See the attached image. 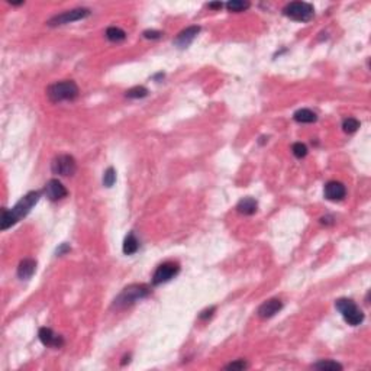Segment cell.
<instances>
[{
  "label": "cell",
  "mask_w": 371,
  "mask_h": 371,
  "mask_svg": "<svg viewBox=\"0 0 371 371\" xmlns=\"http://www.w3.org/2000/svg\"><path fill=\"white\" fill-rule=\"evenodd\" d=\"M41 197L39 191H29L25 194L12 209H3L1 211V229H7L12 225L18 223L22 217H25L28 213L32 211V208L38 203Z\"/></svg>",
  "instance_id": "6da1fadb"
},
{
  "label": "cell",
  "mask_w": 371,
  "mask_h": 371,
  "mask_svg": "<svg viewBox=\"0 0 371 371\" xmlns=\"http://www.w3.org/2000/svg\"><path fill=\"white\" fill-rule=\"evenodd\" d=\"M47 96L54 103H60L64 100H74L79 96V87L73 80H64L51 84L47 90Z\"/></svg>",
  "instance_id": "7a4b0ae2"
},
{
  "label": "cell",
  "mask_w": 371,
  "mask_h": 371,
  "mask_svg": "<svg viewBox=\"0 0 371 371\" xmlns=\"http://www.w3.org/2000/svg\"><path fill=\"white\" fill-rule=\"evenodd\" d=\"M150 293H151L150 287L145 286V284H132V286H128L115 299L113 308H118V309L128 308V306H131L133 303L145 299Z\"/></svg>",
  "instance_id": "3957f363"
},
{
  "label": "cell",
  "mask_w": 371,
  "mask_h": 371,
  "mask_svg": "<svg viewBox=\"0 0 371 371\" xmlns=\"http://www.w3.org/2000/svg\"><path fill=\"white\" fill-rule=\"evenodd\" d=\"M335 306L341 312L345 322L351 326H357L364 320V313L351 299H338L335 302Z\"/></svg>",
  "instance_id": "277c9868"
},
{
  "label": "cell",
  "mask_w": 371,
  "mask_h": 371,
  "mask_svg": "<svg viewBox=\"0 0 371 371\" xmlns=\"http://www.w3.org/2000/svg\"><path fill=\"white\" fill-rule=\"evenodd\" d=\"M283 13L293 21L308 22L313 18L315 9L310 3H306V1H292L283 9Z\"/></svg>",
  "instance_id": "5b68a950"
},
{
  "label": "cell",
  "mask_w": 371,
  "mask_h": 371,
  "mask_svg": "<svg viewBox=\"0 0 371 371\" xmlns=\"http://www.w3.org/2000/svg\"><path fill=\"white\" fill-rule=\"evenodd\" d=\"M51 170H53L54 174H58V176H62V177H70V176H73L76 173L77 164H76V159L73 158L71 155L61 154V155H57L53 159Z\"/></svg>",
  "instance_id": "8992f818"
},
{
  "label": "cell",
  "mask_w": 371,
  "mask_h": 371,
  "mask_svg": "<svg viewBox=\"0 0 371 371\" xmlns=\"http://www.w3.org/2000/svg\"><path fill=\"white\" fill-rule=\"evenodd\" d=\"M89 15H90V10L84 9V7L67 10V12L61 13V15H57V16L51 18L48 21V25L50 27H60V25H65V24H71V22H76V21L87 18Z\"/></svg>",
  "instance_id": "52a82bcc"
},
{
  "label": "cell",
  "mask_w": 371,
  "mask_h": 371,
  "mask_svg": "<svg viewBox=\"0 0 371 371\" xmlns=\"http://www.w3.org/2000/svg\"><path fill=\"white\" fill-rule=\"evenodd\" d=\"M180 273V267L176 263H164L157 267L154 276H153V284L159 286L162 283H167L173 280L177 274Z\"/></svg>",
  "instance_id": "ba28073f"
},
{
  "label": "cell",
  "mask_w": 371,
  "mask_h": 371,
  "mask_svg": "<svg viewBox=\"0 0 371 371\" xmlns=\"http://www.w3.org/2000/svg\"><path fill=\"white\" fill-rule=\"evenodd\" d=\"M44 193H45V196L50 199V200H61V199H64L67 194H68V191H67V188L62 186V183L60 182V180H57V179H53V180H50L45 187H44Z\"/></svg>",
  "instance_id": "9c48e42d"
},
{
  "label": "cell",
  "mask_w": 371,
  "mask_h": 371,
  "mask_svg": "<svg viewBox=\"0 0 371 371\" xmlns=\"http://www.w3.org/2000/svg\"><path fill=\"white\" fill-rule=\"evenodd\" d=\"M346 194V188L340 182H328L325 185V197L332 202H340L342 200Z\"/></svg>",
  "instance_id": "30bf717a"
},
{
  "label": "cell",
  "mask_w": 371,
  "mask_h": 371,
  "mask_svg": "<svg viewBox=\"0 0 371 371\" xmlns=\"http://www.w3.org/2000/svg\"><path fill=\"white\" fill-rule=\"evenodd\" d=\"M281 309H283L281 300H278V299H270V300L264 302V303L258 308L257 313H258L260 318L268 319L273 318V316H274L276 313H278Z\"/></svg>",
  "instance_id": "8fae6325"
},
{
  "label": "cell",
  "mask_w": 371,
  "mask_h": 371,
  "mask_svg": "<svg viewBox=\"0 0 371 371\" xmlns=\"http://www.w3.org/2000/svg\"><path fill=\"white\" fill-rule=\"evenodd\" d=\"M199 32H200V27L186 28L185 31H182V32L177 35V38L174 39V44H176L179 48H187V47L193 42V39L199 35Z\"/></svg>",
  "instance_id": "7c38bea8"
},
{
  "label": "cell",
  "mask_w": 371,
  "mask_h": 371,
  "mask_svg": "<svg viewBox=\"0 0 371 371\" xmlns=\"http://www.w3.org/2000/svg\"><path fill=\"white\" fill-rule=\"evenodd\" d=\"M39 340L45 346H53V348H60L64 344V340L60 335H55L53 329H50V328L39 329Z\"/></svg>",
  "instance_id": "4fadbf2b"
},
{
  "label": "cell",
  "mask_w": 371,
  "mask_h": 371,
  "mask_svg": "<svg viewBox=\"0 0 371 371\" xmlns=\"http://www.w3.org/2000/svg\"><path fill=\"white\" fill-rule=\"evenodd\" d=\"M36 270V261L32 258H25L19 263L18 267V277L21 280H29Z\"/></svg>",
  "instance_id": "5bb4252c"
},
{
  "label": "cell",
  "mask_w": 371,
  "mask_h": 371,
  "mask_svg": "<svg viewBox=\"0 0 371 371\" xmlns=\"http://www.w3.org/2000/svg\"><path fill=\"white\" fill-rule=\"evenodd\" d=\"M237 209H238L239 213L248 215V216H249V215H254V213L257 212L258 203H257V200L252 199V197H244V199L239 200V203L237 205Z\"/></svg>",
  "instance_id": "9a60e30c"
},
{
  "label": "cell",
  "mask_w": 371,
  "mask_h": 371,
  "mask_svg": "<svg viewBox=\"0 0 371 371\" xmlns=\"http://www.w3.org/2000/svg\"><path fill=\"white\" fill-rule=\"evenodd\" d=\"M294 121L299 124H313L316 122V113L312 112L310 109H299L294 115H293Z\"/></svg>",
  "instance_id": "2e32d148"
},
{
  "label": "cell",
  "mask_w": 371,
  "mask_h": 371,
  "mask_svg": "<svg viewBox=\"0 0 371 371\" xmlns=\"http://www.w3.org/2000/svg\"><path fill=\"white\" fill-rule=\"evenodd\" d=\"M138 248H139V242H138L136 237L133 235V232L128 234L125 241H124V248H122V249H124V254L132 255V254H135V252L138 251Z\"/></svg>",
  "instance_id": "e0dca14e"
},
{
  "label": "cell",
  "mask_w": 371,
  "mask_h": 371,
  "mask_svg": "<svg viewBox=\"0 0 371 371\" xmlns=\"http://www.w3.org/2000/svg\"><path fill=\"white\" fill-rule=\"evenodd\" d=\"M106 38L112 42H121L126 38V33L121 28L110 27L106 29Z\"/></svg>",
  "instance_id": "ac0fdd59"
},
{
  "label": "cell",
  "mask_w": 371,
  "mask_h": 371,
  "mask_svg": "<svg viewBox=\"0 0 371 371\" xmlns=\"http://www.w3.org/2000/svg\"><path fill=\"white\" fill-rule=\"evenodd\" d=\"M313 369L315 370H342L344 367L337 363V361H332V360H322L316 364H313Z\"/></svg>",
  "instance_id": "d6986e66"
},
{
  "label": "cell",
  "mask_w": 371,
  "mask_h": 371,
  "mask_svg": "<svg viewBox=\"0 0 371 371\" xmlns=\"http://www.w3.org/2000/svg\"><path fill=\"white\" fill-rule=\"evenodd\" d=\"M249 7L248 1H242V0H231L226 3V9L229 12H244Z\"/></svg>",
  "instance_id": "ffe728a7"
},
{
  "label": "cell",
  "mask_w": 371,
  "mask_h": 371,
  "mask_svg": "<svg viewBox=\"0 0 371 371\" xmlns=\"http://www.w3.org/2000/svg\"><path fill=\"white\" fill-rule=\"evenodd\" d=\"M145 96H148V90L144 86H136L126 92V97L129 99H142Z\"/></svg>",
  "instance_id": "44dd1931"
},
{
  "label": "cell",
  "mask_w": 371,
  "mask_h": 371,
  "mask_svg": "<svg viewBox=\"0 0 371 371\" xmlns=\"http://www.w3.org/2000/svg\"><path fill=\"white\" fill-rule=\"evenodd\" d=\"M342 128L346 133H354L358 128H360V122L355 119V118H348L345 119L344 124H342Z\"/></svg>",
  "instance_id": "7402d4cb"
},
{
  "label": "cell",
  "mask_w": 371,
  "mask_h": 371,
  "mask_svg": "<svg viewBox=\"0 0 371 371\" xmlns=\"http://www.w3.org/2000/svg\"><path fill=\"white\" fill-rule=\"evenodd\" d=\"M292 151L296 158H305V157L308 155V148H306V145H305V144H302V142H296V144H293Z\"/></svg>",
  "instance_id": "603a6c76"
},
{
  "label": "cell",
  "mask_w": 371,
  "mask_h": 371,
  "mask_svg": "<svg viewBox=\"0 0 371 371\" xmlns=\"http://www.w3.org/2000/svg\"><path fill=\"white\" fill-rule=\"evenodd\" d=\"M116 182V171L113 167H109L106 171H105V176H103V185L106 187H112Z\"/></svg>",
  "instance_id": "cb8c5ba5"
},
{
  "label": "cell",
  "mask_w": 371,
  "mask_h": 371,
  "mask_svg": "<svg viewBox=\"0 0 371 371\" xmlns=\"http://www.w3.org/2000/svg\"><path fill=\"white\" fill-rule=\"evenodd\" d=\"M245 369H248V364L244 361V360H237V361H234V363H231V364H228V366H225V370H245Z\"/></svg>",
  "instance_id": "d4e9b609"
},
{
  "label": "cell",
  "mask_w": 371,
  "mask_h": 371,
  "mask_svg": "<svg viewBox=\"0 0 371 371\" xmlns=\"http://www.w3.org/2000/svg\"><path fill=\"white\" fill-rule=\"evenodd\" d=\"M161 35H162V33L158 32V31H145V32H144V36H145L147 39H158Z\"/></svg>",
  "instance_id": "484cf974"
},
{
  "label": "cell",
  "mask_w": 371,
  "mask_h": 371,
  "mask_svg": "<svg viewBox=\"0 0 371 371\" xmlns=\"http://www.w3.org/2000/svg\"><path fill=\"white\" fill-rule=\"evenodd\" d=\"M215 312V308H211V309H208V310H205V312H202L200 313V319H208L212 316V313Z\"/></svg>",
  "instance_id": "4316f807"
},
{
  "label": "cell",
  "mask_w": 371,
  "mask_h": 371,
  "mask_svg": "<svg viewBox=\"0 0 371 371\" xmlns=\"http://www.w3.org/2000/svg\"><path fill=\"white\" fill-rule=\"evenodd\" d=\"M67 251H70V247H68L67 244H62V245L57 249V254H58V255H61V254L67 252Z\"/></svg>",
  "instance_id": "83f0119b"
},
{
  "label": "cell",
  "mask_w": 371,
  "mask_h": 371,
  "mask_svg": "<svg viewBox=\"0 0 371 371\" xmlns=\"http://www.w3.org/2000/svg\"><path fill=\"white\" fill-rule=\"evenodd\" d=\"M222 6H223V4H222L220 1H217V3H209V7H211V9H220Z\"/></svg>",
  "instance_id": "f1b7e54d"
}]
</instances>
